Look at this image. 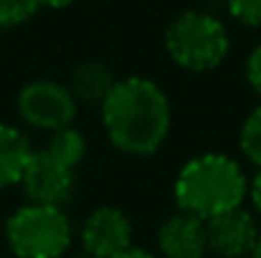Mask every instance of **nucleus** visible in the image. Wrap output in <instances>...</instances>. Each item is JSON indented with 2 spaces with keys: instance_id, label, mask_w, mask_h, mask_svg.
<instances>
[{
  "instance_id": "3",
  "label": "nucleus",
  "mask_w": 261,
  "mask_h": 258,
  "mask_svg": "<svg viewBox=\"0 0 261 258\" xmlns=\"http://www.w3.org/2000/svg\"><path fill=\"white\" fill-rule=\"evenodd\" d=\"M165 48L185 71H211L228 56L231 41L226 25L203 10H185L165 31Z\"/></svg>"
},
{
  "instance_id": "1",
  "label": "nucleus",
  "mask_w": 261,
  "mask_h": 258,
  "mask_svg": "<svg viewBox=\"0 0 261 258\" xmlns=\"http://www.w3.org/2000/svg\"><path fill=\"white\" fill-rule=\"evenodd\" d=\"M101 124L109 142L135 157L152 155L163 147L170 132L168 94L145 76L117 79L109 96L101 101Z\"/></svg>"
},
{
  "instance_id": "8",
  "label": "nucleus",
  "mask_w": 261,
  "mask_h": 258,
  "mask_svg": "<svg viewBox=\"0 0 261 258\" xmlns=\"http://www.w3.org/2000/svg\"><path fill=\"white\" fill-rule=\"evenodd\" d=\"M82 246L89 258H117L132 246L129 218L112 205L96 208L82 225Z\"/></svg>"
},
{
  "instance_id": "7",
  "label": "nucleus",
  "mask_w": 261,
  "mask_h": 258,
  "mask_svg": "<svg viewBox=\"0 0 261 258\" xmlns=\"http://www.w3.org/2000/svg\"><path fill=\"white\" fill-rule=\"evenodd\" d=\"M20 185L31 203L61 208L74 192V170L54 160L48 152L33 150Z\"/></svg>"
},
{
  "instance_id": "15",
  "label": "nucleus",
  "mask_w": 261,
  "mask_h": 258,
  "mask_svg": "<svg viewBox=\"0 0 261 258\" xmlns=\"http://www.w3.org/2000/svg\"><path fill=\"white\" fill-rule=\"evenodd\" d=\"M228 13L244 25H261V0H226Z\"/></svg>"
},
{
  "instance_id": "11",
  "label": "nucleus",
  "mask_w": 261,
  "mask_h": 258,
  "mask_svg": "<svg viewBox=\"0 0 261 258\" xmlns=\"http://www.w3.org/2000/svg\"><path fill=\"white\" fill-rule=\"evenodd\" d=\"M31 155L33 147L28 137L10 124H0V190L20 182Z\"/></svg>"
},
{
  "instance_id": "14",
  "label": "nucleus",
  "mask_w": 261,
  "mask_h": 258,
  "mask_svg": "<svg viewBox=\"0 0 261 258\" xmlns=\"http://www.w3.org/2000/svg\"><path fill=\"white\" fill-rule=\"evenodd\" d=\"M38 0H0V25H18L25 23L36 10H38Z\"/></svg>"
},
{
  "instance_id": "16",
  "label": "nucleus",
  "mask_w": 261,
  "mask_h": 258,
  "mask_svg": "<svg viewBox=\"0 0 261 258\" xmlns=\"http://www.w3.org/2000/svg\"><path fill=\"white\" fill-rule=\"evenodd\" d=\"M246 81L254 89V94L261 99V46H256V48L249 53V61H246Z\"/></svg>"
},
{
  "instance_id": "6",
  "label": "nucleus",
  "mask_w": 261,
  "mask_h": 258,
  "mask_svg": "<svg viewBox=\"0 0 261 258\" xmlns=\"http://www.w3.org/2000/svg\"><path fill=\"white\" fill-rule=\"evenodd\" d=\"M205 236L208 253L216 258H249L261 238L256 218L246 208H236L205 220Z\"/></svg>"
},
{
  "instance_id": "13",
  "label": "nucleus",
  "mask_w": 261,
  "mask_h": 258,
  "mask_svg": "<svg viewBox=\"0 0 261 258\" xmlns=\"http://www.w3.org/2000/svg\"><path fill=\"white\" fill-rule=\"evenodd\" d=\"M241 152L261 170V101L241 127Z\"/></svg>"
},
{
  "instance_id": "9",
  "label": "nucleus",
  "mask_w": 261,
  "mask_h": 258,
  "mask_svg": "<svg viewBox=\"0 0 261 258\" xmlns=\"http://www.w3.org/2000/svg\"><path fill=\"white\" fill-rule=\"evenodd\" d=\"M158 248L163 258H205L208 256L205 220L177 210L158 228Z\"/></svg>"
},
{
  "instance_id": "17",
  "label": "nucleus",
  "mask_w": 261,
  "mask_h": 258,
  "mask_svg": "<svg viewBox=\"0 0 261 258\" xmlns=\"http://www.w3.org/2000/svg\"><path fill=\"white\" fill-rule=\"evenodd\" d=\"M249 197H251L254 210L261 215V170L256 172V177H254V180H249Z\"/></svg>"
},
{
  "instance_id": "2",
  "label": "nucleus",
  "mask_w": 261,
  "mask_h": 258,
  "mask_svg": "<svg viewBox=\"0 0 261 258\" xmlns=\"http://www.w3.org/2000/svg\"><path fill=\"white\" fill-rule=\"evenodd\" d=\"M249 197V177L244 167L221 152H205L188 160L175 177L177 210L200 220L244 208Z\"/></svg>"
},
{
  "instance_id": "4",
  "label": "nucleus",
  "mask_w": 261,
  "mask_h": 258,
  "mask_svg": "<svg viewBox=\"0 0 261 258\" xmlns=\"http://www.w3.org/2000/svg\"><path fill=\"white\" fill-rule=\"evenodd\" d=\"M5 238L15 258H64L74 228L61 208L28 203L8 218Z\"/></svg>"
},
{
  "instance_id": "10",
  "label": "nucleus",
  "mask_w": 261,
  "mask_h": 258,
  "mask_svg": "<svg viewBox=\"0 0 261 258\" xmlns=\"http://www.w3.org/2000/svg\"><path fill=\"white\" fill-rule=\"evenodd\" d=\"M117 79L112 74V69L96 59L91 61H82L74 71H71V81H69V91L76 99V104H99L109 96V91L114 89Z\"/></svg>"
},
{
  "instance_id": "12",
  "label": "nucleus",
  "mask_w": 261,
  "mask_h": 258,
  "mask_svg": "<svg viewBox=\"0 0 261 258\" xmlns=\"http://www.w3.org/2000/svg\"><path fill=\"white\" fill-rule=\"evenodd\" d=\"M43 152H48L54 160H59L61 165L76 170L87 155V139L79 129L74 127H66V129H59L51 134V139L46 142Z\"/></svg>"
},
{
  "instance_id": "18",
  "label": "nucleus",
  "mask_w": 261,
  "mask_h": 258,
  "mask_svg": "<svg viewBox=\"0 0 261 258\" xmlns=\"http://www.w3.org/2000/svg\"><path fill=\"white\" fill-rule=\"evenodd\" d=\"M117 258H155L150 251H145V248H137V246H129L124 253H119Z\"/></svg>"
},
{
  "instance_id": "19",
  "label": "nucleus",
  "mask_w": 261,
  "mask_h": 258,
  "mask_svg": "<svg viewBox=\"0 0 261 258\" xmlns=\"http://www.w3.org/2000/svg\"><path fill=\"white\" fill-rule=\"evenodd\" d=\"M41 5H48V8H66V5H71L74 0H38Z\"/></svg>"
},
{
  "instance_id": "5",
  "label": "nucleus",
  "mask_w": 261,
  "mask_h": 258,
  "mask_svg": "<svg viewBox=\"0 0 261 258\" xmlns=\"http://www.w3.org/2000/svg\"><path fill=\"white\" fill-rule=\"evenodd\" d=\"M76 99L71 96L69 86L56 84L51 79H38L20 89L18 94V114L25 124L43 129V132H59L74 124L76 119Z\"/></svg>"
},
{
  "instance_id": "20",
  "label": "nucleus",
  "mask_w": 261,
  "mask_h": 258,
  "mask_svg": "<svg viewBox=\"0 0 261 258\" xmlns=\"http://www.w3.org/2000/svg\"><path fill=\"white\" fill-rule=\"evenodd\" d=\"M249 258H261V238H259V243H256V248L251 251V256Z\"/></svg>"
}]
</instances>
